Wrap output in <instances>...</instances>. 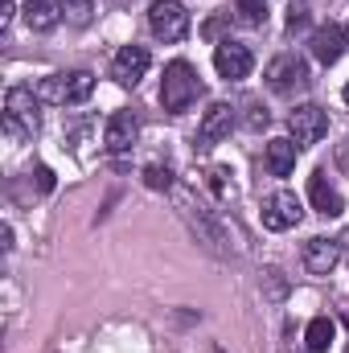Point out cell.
Returning a JSON list of instances; mask_svg holds the SVG:
<instances>
[{
  "label": "cell",
  "instance_id": "cell-1",
  "mask_svg": "<svg viewBox=\"0 0 349 353\" xmlns=\"http://www.w3.org/2000/svg\"><path fill=\"white\" fill-rule=\"evenodd\" d=\"M41 128V115H37V99L29 87H12L4 94V132L12 140H33Z\"/></svg>",
  "mask_w": 349,
  "mask_h": 353
},
{
  "label": "cell",
  "instance_id": "cell-2",
  "mask_svg": "<svg viewBox=\"0 0 349 353\" xmlns=\"http://www.w3.org/2000/svg\"><path fill=\"white\" fill-rule=\"evenodd\" d=\"M201 94V83H197V70L185 62V58H177L165 66V79H161V103H165V111H185L193 99Z\"/></svg>",
  "mask_w": 349,
  "mask_h": 353
},
{
  "label": "cell",
  "instance_id": "cell-3",
  "mask_svg": "<svg viewBox=\"0 0 349 353\" xmlns=\"http://www.w3.org/2000/svg\"><path fill=\"white\" fill-rule=\"evenodd\" d=\"M148 29H152V37L165 41V46L185 41V33H189V12H185V4H181V0H152V8H148Z\"/></svg>",
  "mask_w": 349,
  "mask_h": 353
},
{
  "label": "cell",
  "instance_id": "cell-4",
  "mask_svg": "<svg viewBox=\"0 0 349 353\" xmlns=\"http://www.w3.org/2000/svg\"><path fill=\"white\" fill-rule=\"evenodd\" d=\"M90 94H94V74H90V70L50 74V79L41 83V99H50V103H62V107H70V103H87Z\"/></svg>",
  "mask_w": 349,
  "mask_h": 353
},
{
  "label": "cell",
  "instance_id": "cell-5",
  "mask_svg": "<svg viewBox=\"0 0 349 353\" xmlns=\"http://www.w3.org/2000/svg\"><path fill=\"white\" fill-rule=\"evenodd\" d=\"M288 128H292L296 148H312L317 140H325V132H329V115H325V107L304 103V107H296V111L288 115Z\"/></svg>",
  "mask_w": 349,
  "mask_h": 353
},
{
  "label": "cell",
  "instance_id": "cell-6",
  "mask_svg": "<svg viewBox=\"0 0 349 353\" xmlns=\"http://www.w3.org/2000/svg\"><path fill=\"white\" fill-rule=\"evenodd\" d=\"M304 218V205L292 189H275L271 197H263V226L267 230H292Z\"/></svg>",
  "mask_w": 349,
  "mask_h": 353
},
{
  "label": "cell",
  "instance_id": "cell-7",
  "mask_svg": "<svg viewBox=\"0 0 349 353\" xmlns=\"http://www.w3.org/2000/svg\"><path fill=\"white\" fill-rule=\"evenodd\" d=\"M251 66H255V58H251L247 46H239V41H230V37L214 46V70H218L226 83H243V79L251 74Z\"/></svg>",
  "mask_w": 349,
  "mask_h": 353
},
{
  "label": "cell",
  "instance_id": "cell-8",
  "mask_svg": "<svg viewBox=\"0 0 349 353\" xmlns=\"http://www.w3.org/2000/svg\"><path fill=\"white\" fill-rule=\"evenodd\" d=\"M267 83L275 94H292V90L308 87V66L296 58V54H279L271 66H267Z\"/></svg>",
  "mask_w": 349,
  "mask_h": 353
},
{
  "label": "cell",
  "instance_id": "cell-9",
  "mask_svg": "<svg viewBox=\"0 0 349 353\" xmlns=\"http://www.w3.org/2000/svg\"><path fill=\"white\" fill-rule=\"evenodd\" d=\"M148 66H152V58H148L144 46H123V50L115 54V62H111V74H115L119 87H136V83L148 74Z\"/></svg>",
  "mask_w": 349,
  "mask_h": 353
},
{
  "label": "cell",
  "instance_id": "cell-10",
  "mask_svg": "<svg viewBox=\"0 0 349 353\" xmlns=\"http://www.w3.org/2000/svg\"><path fill=\"white\" fill-rule=\"evenodd\" d=\"M346 46H349V37H346V29L341 25H321V29H312V37H308V50H312V58L321 62V66H333L341 54H346Z\"/></svg>",
  "mask_w": 349,
  "mask_h": 353
},
{
  "label": "cell",
  "instance_id": "cell-11",
  "mask_svg": "<svg viewBox=\"0 0 349 353\" xmlns=\"http://www.w3.org/2000/svg\"><path fill=\"white\" fill-rule=\"evenodd\" d=\"M230 128H235V107H230V103H214V107L206 111L201 128H197V144H201V148H210V144L226 140V136H230Z\"/></svg>",
  "mask_w": 349,
  "mask_h": 353
},
{
  "label": "cell",
  "instance_id": "cell-12",
  "mask_svg": "<svg viewBox=\"0 0 349 353\" xmlns=\"http://www.w3.org/2000/svg\"><path fill=\"white\" fill-rule=\"evenodd\" d=\"M136 136H140V119H136V111H115V115L107 119L103 144H107L111 152H128V148L136 144Z\"/></svg>",
  "mask_w": 349,
  "mask_h": 353
},
{
  "label": "cell",
  "instance_id": "cell-13",
  "mask_svg": "<svg viewBox=\"0 0 349 353\" xmlns=\"http://www.w3.org/2000/svg\"><path fill=\"white\" fill-rule=\"evenodd\" d=\"M308 197H312V210H317V214H325V218H337V214L346 210L341 193L333 189V181L325 176V169H317V173L308 176Z\"/></svg>",
  "mask_w": 349,
  "mask_h": 353
},
{
  "label": "cell",
  "instance_id": "cell-14",
  "mask_svg": "<svg viewBox=\"0 0 349 353\" xmlns=\"http://www.w3.org/2000/svg\"><path fill=\"white\" fill-rule=\"evenodd\" d=\"M337 243L333 239H308L304 243V271L308 275H329L333 267H337Z\"/></svg>",
  "mask_w": 349,
  "mask_h": 353
},
{
  "label": "cell",
  "instance_id": "cell-15",
  "mask_svg": "<svg viewBox=\"0 0 349 353\" xmlns=\"http://www.w3.org/2000/svg\"><path fill=\"white\" fill-rule=\"evenodd\" d=\"M296 157H300V148H296V140H267V173L271 176H288L296 169Z\"/></svg>",
  "mask_w": 349,
  "mask_h": 353
},
{
  "label": "cell",
  "instance_id": "cell-16",
  "mask_svg": "<svg viewBox=\"0 0 349 353\" xmlns=\"http://www.w3.org/2000/svg\"><path fill=\"white\" fill-rule=\"evenodd\" d=\"M58 12L62 8H54L50 0H25V21H29L33 33H50L58 25Z\"/></svg>",
  "mask_w": 349,
  "mask_h": 353
},
{
  "label": "cell",
  "instance_id": "cell-17",
  "mask_svg": "<svg viewBox=\"0 0 349 353\" xmlns=\"http://www.w3.org/2000/svg\"><path fill=\"white\" fill-rule=\"evenodd\" d=\"M304 341H308V353H325L333 345V321H329V316H317V321L308 325Z\"/></svg>",
  "mask_w": 349,
  "mask_h": 353
},
{
  "label": "cell",
  "instance_id": "cell-18",
  "mask_svg": "<svg viewBox=\"0 0 349 353\" xmlns=\"http://www.w3.org/2000/svg\"><path fill=\"white\" fill-rule=\"evenodd\" d=\"M235 12H239L243 25L259 29L263 21H267V0H235Z\"/></svg>",
  "mask_w": 349,
  "mask_h": 353
},
{
  "label": "cell",
  "instance_id": "cell-19",
  "mask_svg": "<svg viewBox=\"0 0 349 353\" xmlns=\"http://www.w3.org/2000/svg\"><path fill=\"white\" fill-rule=\"evenodd\" d=\"M58 8H62V17H66L70 25H79V29H83V25H90V12H94V0H62Z\"/></svg>",
  "mask_w": 349,
  "mask_h": 353
},
{
  "label": "cell",
  "instance_id": "cell-20",
  "mask_svg": "<svg viewBox=\"0 0 349 353\" xmlns=\"http://www.w3.org/2000/svg\"><path fill=\"white\" fill-rule=\"evenodd\" d=\"M144 185H148V189H173V173L161 169V165H148V169H144Z\"/></svg>",
  "mask_w": 349,
  "mask_h": 353
},
{
  "label": "cell",
  "instance_id": "cell-21",
  "mask_svg": "<svg viewBox=\"0 0 349 353\" xmlns=\"http://www.w3.org/2000/svg\"><path fill=\"white\" fill-rule=\"evenodd\" d=\"M308 25V4H292L288 8V29L296 33V29H304Z\"/></svg>",
  "mask_w": 349,
  "mask_h": 353
},
{
  "label": "cell",
  "instance_id": "cell-22",
  "mask_svg": "<svg viewBox=\"0 0 349 353\" xmlns=\"http://www.w3.org/2000/svg\"><path fill=\"white\" fill-rule=\"evenodd\" d=\"M12 12H17V4H12V0H0V33H8V25H12Z\"/></svg>",
  "mask_w": 349,
  "mask_h": 353
},
{
  "label": "cell",
  "instance_id": "cell-23",
  "mask_svg": "<svg viewBox=\"0 0 349 353\" xmlns=\"http://www.w3.org/2000/svg\"><path fill=\"white\" fill-rule=\"evenodd\" d=\"M37 189H41V193H50V189H54V173H50V169H46V165H37Z\"/></svg>",
  "mask_w": 349,
  "mask_h": 353
},
{
  "label": "cell",
  "instance_id": "cell-24",
  "mask_svg": "<svg viewBox=\"0 0 349 353\" xmlns=\"http://www.w3.org/2000/svg\"><path fill=\"white\" fill-rule=\"evenodd\" d=\"M341 94H346V103H349V83H346V90H341Z\"/></svg>",
  "mask_w": 349,
  "mask_h": 353
},
{
  "label": "cell",
  "instance_id": "cell-25",
  "mask_svg": "<svg viewBox=\"0 0 349 353\" xmlns=\"http://www.w3.org/2000/svg\"><path fill=\"white\" fill-rule=\"evenodd\" d=\"M346 161H349V144H346Z\"/></svg>",
  "mask_w": 349,
  "mask_h": 353
},
{
  "label": "cell",
  "instance_id": "cell-26",
  "mask_svg": "<svg viewBox=\"0 0 349 353\" xmlns=\"http://www.w3.org/2000/svg\"><path fill=\"white\" fill-rule=\"evenodd\" d=\"M346 37H349V25H346Z\"/></svg>",
  "mask_w": 349,
  "mask_h": 353
}]
</instances>
